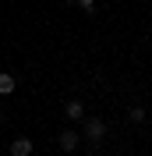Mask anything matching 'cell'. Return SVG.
<instances>
[{
  "label": "cell",
  "instance_id": "6da1fadb",
  "mask_svg": "<svg viewBox=\"0 0 152 156\" xmlns=\"http://www.w3.org/2000/svg\"><path fill=\"white\" fill-rule=\"evenodd\" d=\"M106 131H110V128H106L103 117H85V138H88L92 149H99V142L106 138Z\"/></svg>",
  "mask_w": 152,
  "mask_h": 156
},
{
  "label": "cell",
  "instance_id": "7a4b0ae2",
  "mask_svg": "<svg viewBox=\"0 0 152 156\" xmlns=\"http://www.w3.org/2000/svg\"><path fill=\"white\" fill-rule=\"evenodd\" d=\"M57 146L64 149V153H74V149L81 146V135H78V131H60V135H57Z\"/></svg>",
  "mask_w": 152,
  "mask_h": 156
},
{
  "label": "cell",
  "instance_id": "3957f363",
  "mask_svg": "<svg viewBox=\"0 0 152 156\" xmlns=\"http://www.w3.org/2000/svg\"><path fill=\"white\" fill-rule=\"evenodd\" d=\"M32 149H36V142H32L29 135H18L11 142V156H32Z\"/></svg>",
  "mask_w": 152,
  "mask_h": 156
},
{
  "label": "cell",
  "instance_id": "277c9868",
  "mask_svg": "<svg viewBox=\"0 0 152 156\" xmlns=\"http://www.w3.org/2000/svg\"><path fill=\"white\" fill-rule=\"evenodd\" d=\"M64 114H67V121H85V103H81V99H67Z\"/></svg>",
  "mask_w": 152,
  "mask_h": 156
},
{
  "label": "cell",
  "instance_id": "5b68a950",
  "mask_svg": "<svg viewBox=\"0 0 152 156\" xmlns=\"http://www.w3.org/2000/svg\"><path fill=\"white\" fill-rule=\"evenodd\" d=\"M14 89H18V78H14V75H4V71H0V96H11Z\"/></svg>",
  "mask_w": 152,
  "mask_h": 156
},
{
  "label": "cell",
  "instance_id": "8992f818",
  "mask_svg": "<svg viewBox=\"0 0 152 156\" xmlns=\"http://www.w3.org/2000/svg\"><path fill=\"white\" fill-rule=\"evenodd\" d=\"M127 121H131V124H142V121H145V107H142V103H134V107L127 110Z\"/></svg>",
  "mask_w": 152,
  "mask_h": 156
},
{
  "label": "cell",
  "instance_id": "52a82bcc",
  "mask_svg": "<svg viewBox=\"0 0 152 156\" xmlns=\"http://www.w3.org/2000/svg\"><path fill=\"white\" fill-rule=\"evenodd\" d=\"M78 7L85 11V14H95V4H92V0H78Z\"/></svg>",
  "mask_w": 152,
  "mask_h": 156
}]
</instances>
